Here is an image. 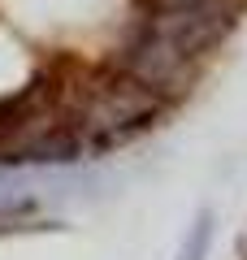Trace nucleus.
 <instances>
[{"label":"nucleus","instance_id":"nucleus-1","mask_svg":"<svg viewBox=\"0 0 247 260\" xmlns=\"http://www.w3.org/2000/svg\"><path fill=\"white\" fill-rule=\"evenodd\" d=\"M208 243H212V213H200L195 225L187 230V239H182L178 260H204V256H208Z\"/></svg>","mask_w":247,"mask_h":260}]
</instances>
